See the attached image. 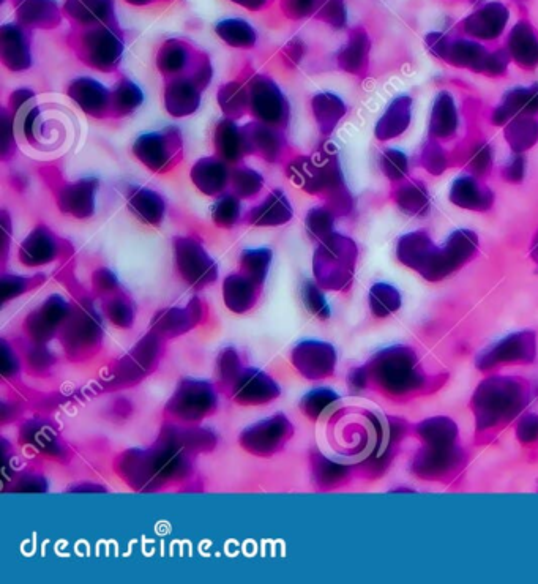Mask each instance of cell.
<instances>
[{"label": "cell", "instance_id": "cell-19", "mask_svg": "<svg viewBox=\"0 0 538 584\" xmlns=\"http://www.w3.org/2000/svg\"><path fill=\"white\" fill-rule=\"evenodd\" d=\"M218 32H220L221 37L226 38L228 42L234 43V45L255 42V32L251 30L248 24L242 23V21H226V23L218 26Z\"/></svg>", "mask_w": 538, "mask_h": 584}, {"label": "cell", "instance_id": "cell-3", "mask_svg": "<svg viewBox=\"0 0 538 584\" xmlns=\"http://www.w3.org/2000/svg\"><path fill=\"white\" fill-rule=\"evenodd\" d=\"M537 356V338L534 332H518L496 341L480 352L477 357V367L480 370H491L497 365L531 364Z\"/></svg>", "mask_w": 538, "mask_h": 584}, {"label": "cell", "instance_id": "cell-8", "mask_svg": "<svg viewBox=\"0 0 538 584\" xmlns=\"http://www.w3.org/2000/svg\"><path fill=\"white\" fill-rule=\"evenodd\" d=\"M509 21V10L501 2H490L472 13L464 21V30L480 40H494L501 37Z\"/></svg>", "mask_w": 538, "mask_h": 584}, {"label": "cell", "instance_id": "cell-18", "mask_svg": "<svg viewBox=\"0 0 538 584\" xmlns=\"http://www.w3.org/2000/svg\"><path fill=\"white\" fill-rule=\"evenodd\" d=\"M381 165L385 176L389 177L393 182H398L408 174V157L400 150H387V152H384Z\"/></svg>", "mask_w": 538, "mask_h": 584}, {"label": "cell", "instance_id": "cell-21", "mask_svg": "<svg viewBox=\"0 0 538 584\" xmlns=\"http://www.w3.org/2000/svg\"><path fill=\"white\" fill-rule=\"evenodd\" d=\"M493 165V152L488 144H482L474 150L471 158V168L477 174L488 173Z\"/></svg>", "mask_w": 538, "mask_h": 584}, {"label": "cell", "instance_id": "cell-14", "mask_svg": "<svg viewBox=\"0 0 538 584\" xmlns=\"http://www.w3.org/2000/svg\"><path fill=\"white\" fill-rule=\"evenodd\" d=\"M505 139L518 154L531 149L538 141V120L529 116L516 117L512 124L505 128Z\"/></svg>", "mask_w": 538, "mask_h": 584}, {"label": "cell", "instance_id": "cell-12", "mask_svg": "<svg viewBox=\"0 0 538 584\" xmlns=\"http://www.w3.org/2000/svg\"><path fill=\"white\" fill-rule=\"evenodd\" d=\"M458 128V113L449 92H441L436 97L431 114L430 132L434 138H450Z\"/></svg>", "mask_w": 538, "mask_h": 584}, {"label": "cell", "instance_id": "cell-20", "mask_svg": "<svg viewBox=\"0 0 538 584\" xmlns=\"http://www.w3.org/2000/svg\"><path fill=\"white\" fill-rule=\"evenodd\" d=\"M422 165L431 174H442L447 168V157L436 141H428L422 150Z\"/></svg>", "mask_w": 538, "mask_h": 584}, {"label": "cell", "instance_id": "cell-7", "mask_svg": "<svg viewBox=\"0 0 538 584\" xmlns=\"http://www.w3.org/2000/svg\"><path fill=\"white\" fill-rule=\"evenodd\" d=\"M463 452L458 447L425 446L414 460V472L423 479L434 480L449 476L460 468Z\"/></svg>", "mask_w": 538, "mask_h": 584}, {"label": "cell", "instance_id": "cell-17", "mask_svg": "<svg viewBox=\"0 0 538 584\" xmlns=\"http://www.w3.org/2000/svg\"><path fill=\"white\" fill-rule=\"evenodd\" d=\"M368 49H370V40H368L367 34L363 30H357L352 35L348 48L344 49L343 54H341V65L346 70L359 72L363 62L367 60Z\"/></svg>", "mask_w": 538, "mask_h": 584}, {"label": "cell", "instance_id": "cell-1", "mask_svg": "<svg viewBox=\"0 0 538 584\" xmlns=\"http://www.w3.org/2000/svg\"><path fill=\"white\" fill-rule=\"evenodd\" d=\"M529 400L524 382L518 378L494 376L477 387L471 406L479 430L501 427L515 419Z\"/></svg>", "mask_w": 538, "mask_h": 584}, {"label": "cell", "instance_id": "cell-10", "mask_svg": "<svg viewBox=\"0 0 538 584\" xmlns=\"http://www.w3.org/2000/svg\"><path fill=\"white\" fill-rule=\"evenodd\" d=\"M510 57L521 67H537L538 65V32L526 23L516 24L509 37Z\"/></svg>", "mask_w": 538, "mask_h": 584}, {"label": "cell", "instance_id": "cell-24", "mask_svg": "<svg viewBox=\"0 0 538 584\" xmlns=\"http://www.w3.org/2000/svg\"><path fill=\"white\" fill-rule=\"evenodd\" d=\"M531 256L534 259V263L537 264L538 269V233L535 234L534 242H532Z\"/></svg>", "mask_w": 538, "mask_h": 584}, {"label": "cell", "instance_id": "cell-11", "mask_svg": "<svg viewBox=\"0 0 538 584\" xmlns=\"http://www.w3.org/2000/svg\"><path fill=\"white\" fill-rule=\"evenodd\" d=\"M411 109V98L406 97V95L395 98L376 127L378 139L389 141V139L397 138L401 133L406 132L411 124Z\"/></svg>", "mask_w": 538, "mask_h": 584}, {"label": "cell", "instance_id": "cell-5", "mask_svg": "<svg viewBox=\"0 0 538 584\" xmlns=\"http://www.w3.org/2000/svg\"><path fill=\"white\" fill-rule=\"evenodd\" d=\"M479 248V237L469 229L455 231L447 239L444 247L439 248L438 258L434 264L431 281H441L450 274L468 264Z\"/></svg>", "mask_w": 538, "mask_h": 584}, {"label": "cell", "instance_id": "cell-2", "mask_svg": "<svg viewBox=\"0 0 538 584\" xmlns=\"http://www.w3.org/2000/svg\"><path fill=\"white\" fill-rule=\"evenodd\" d=\"M371 375L387 394L401 397L425 387V373L419 368L414 351L404 346L385 349L374 357Z\"/></svg>", "mask_w": 538, "mask_h": 584}, {"label": "cell", "instance_id": "cell-13", "mask_svg": "<svg viewBox=\"0 0 538 584\" xmlns=\"http://www.w3.org/2000/svg\"><path fill=\"white\" fill-rule=\"evenodd\" d=\"M417 435L425 446L453 447L456 446L458 427L449 417H433L417 427Z\"/></svg>", "mask_w": 538, "mask_h": 584}, {"label": "cell", "instance_id": "cell-16", "mask_svg": "<svg viewBox=\"0 0 538 584\" xmlns=\"http://www.w3.org/2000/svg\"><path fill=\"white\" fill-rule=\"evenodd\" d=\"M370 307L378 318L392 315L395 311L400 310V292H398L397 288L385 285V283L374 285L370 292Z\"/></svg>", "mask_w": 538, "mask_h": 584}, {"label": "cell", "instance_id": "cell-22", "mask_svg": "<svg viewBox=\"0 0 538 584\" xmlns=\"http://www.w3.org/2000/svg\"><path fill=\"white\" fill-rule=\"evenodd\" d=\"M516 435L523 444H531L538 438V416L537 414H527L521 419Z\"/></svg>", "mask_w": 538, "mask_h": 584}, {"label": "cell", "instance_id": "cell-15", "mask_svg": "<svg viewBox=\"0 0 538 584\" xmlns=\"http://www.w3.org/2000/svg\"><path fill=\"white\" fill-rule=\"evenodd\" d=\"M395 201L403 212L412 215V217H422L430 207V199H428L425 187H422V184H415V182L401 185L398 188Z\"/></svg>", "mask_w": 538, "mask_h": 584}, {"label": "cell", "instance_id": "cell-6", "mask_svg": "<svg viewBox=\"0 0 538 584\" xmlns=\"http://www.w3.org/2000/svg\"><path fill=\"white\" fill-rule=\"evenodd\" d=\"M438 251L439 247H436L431 237L423 231L406 234L398 240L397 256L400 263L417 270L428 281L433 277Z\"/></svg>", "mask_w": 538, "mask_h": 584}, {"label": "cell", "instance_id": "cell-4", "mask_svg": "<svg viewBox=\"0 0 538 584\" xmlns=\"http://www.w3.org/2000/svg\"><path fill=\"white\" fill-rule=\"evenodd\" d=\"M428 48L434 56L447 60L456 67L471 68L474 72L488 73L491 54L479 43L468 40H449L442 34L426 37Z\"/></svg>", "mask_w": 538, "mask_h": 584}, {"label": "cell", "instance_id": "cell-9", "mask_svg": "<svg viewBox=\"0 0 538 584\" xmlns=\"http://www.w3.org/2000/svg\"><path fill=\"white\" fill-rule=\"evenodd\" d=\"M450 201L461 209L485 212L493 206V191L472 176H463L453 182Z\"/></svg>", "mask_w": 538, "mask_h": 584}, {"label": "cell", "instance_id": "cell-23", "mask_svg": "<svg viewBox=\"0 0 538 584\" xmlns=\"http://www.w3.org/2000/svg\"><path fill=\"white\" fill-rule=\"evenodd\" d=\"M524 173H526V160L523 157H516L505 168L504 176L509 182H521L524 179Z\"/></svg>", "mask_w": 538, "mask_h": 584}]
</instances>
